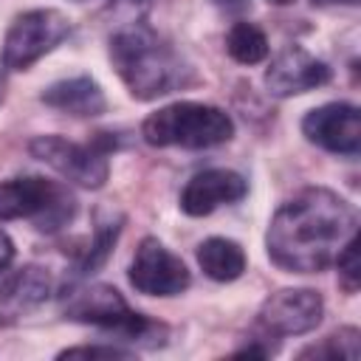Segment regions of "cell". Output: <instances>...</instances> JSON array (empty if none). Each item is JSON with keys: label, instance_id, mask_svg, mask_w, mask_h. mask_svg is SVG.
<instances>
[{"label": "cell", "instance_id": "d6986e66", "mask_svg": "<svg viewBox=\"0 0 361 361\" xmlns=\"http://www.w3.org/2000/svg\"><path fill=\"white\" fill-rule=\"evenodd\" d=\"M333 265H338V274H341V279H344V285H347V290H355L358 288V279H361V262H358V234L341 248V254L336 257V262Z\"/></svg>", "mask_w": 361, "mask_h": 361}, {"label": "cell", "instance_id": "5bb4252c", "mask_svg": "<svg viewBox=\"0 0 361 361\" xmlns=\"http://www.w3.org/2000/svg\"><path fill=\"white\" fill-rule=\"evenodd\" d=\"M48 293H51V274L39 265L17 268L14 274L0 279V307H8V310L37 307L39 302L48 299Z\"/></svg>", "mask_w": 361, "mask_h": 361}, {"label": "cell", "instance_id": "ac0fdd59", "mask_svg": "<svg viewBox=\"0 0 361 361\" xmlns=\"http://www.w3.org/2000/svg\"><path fill=\"white\" fill-rule=\"evenodd\" d=\"M118 231H121V226H118V223H104V226L96 231V237H93L90 248H87V251H85V257H82V271H85V274H87V271H96V268L107 259L110 248L116 245Z\"/></svg>", "mask_w": 361, "mask_h": 361}, {"label": "cell", "instance_id": "277c9868", "mask_svg": "<svg viewBox=\"0 0 361 361\" xmlns=\"http://www.w3.org/2000/svg\"><path fill=\"white\" fill-rule=\"evenodd\" d=\"M76 214V197L68 186L28 175L0 183V220H34L42 231L68 226Z\"/></svg>", "mask_w": 361, "mask_h": 361}, {"label": "cell", "instance_id": "44dd1931", "mask_svg": "<svg viewBox=\"0 0 361 361\" xmlns=\"http://www.w3.org/2000/svg\"><path fill=\"white\" fill-rule=\"evenodd\" d=\"M11 259H14V243H11V237L0 228V274L8 271Z\"/></svg>", "mask_w": 361, "mask_h": 361}, {"label": "cell", "instance_id": "8992f818", "mask_svg": "<svg viewBox=\"0 0 361 361\" xmlns=\"http://www.w3.org/2000/svg\"><path fill=\"white\" fill-rule=\"evenodd\" d=\"M65 316L73 322H82V324H96L102 330H113L127 341L149 338L155 330H161L147 316L130 310L124 296L110 285H87V288L73 290L65 302Z\"/></svg>", "mask_w": 361, "mask_h": 361}, {"label": "cell", "instance_id": "603a6c76", "mask_svg": "<svg viewBox=\"0 0 361 361\" xmlns=\"http://www.w3.org/2000/svg\"><path fill=\"white\" fill-rule=\"evenodd\" d=\"M316 3H350V6H353V3H358V0H316Z\"/></svg>", "mask_w": 361, "mask_h": 361}, {"label": "cell", "instance_id": "7402d4cb", "mask_svg": "<svg viewBox=\"0 0 361 361\" xmlns=\"http://www.w3.org/2000/svg\"><path fill=\"white\" fill-rule=\"evenodd\" d=\"M3 99H6V76L0 73V104H3Z\"/></svg>", "mask_w": 361, "mask_h": 361}, {"label": "cell", "instance_id": "9c48e42d", "mask_svg": "<svg viewBox=\"0 0 361 361\" xmlns=\"http://www.w3.org/2000/svg\"><path fill=\"white\" fill-rule=\"evenodd\" d=\"M192 276L180 257L161 240L144 237L130 262V285L147 296H178L189 288Z\"/></svg>", "mask_w": 361, "mask_h": 361}, {"label": "cell", "instance_id": "2e32d148", "mask_svg": "<svg viewBox=\"0 0 361 361\" xmlns=\"http://www.w3.org/2000/svg\"><path fill=\"white\" fill-rule=\"evenodd\" d=\"M226 51L240 65H257L268 56V37L254 23H234L226 37Z\"/></svg>", "mask_w": 361, "mask_h": 361}, {"label": "cell", "instance_id": "3957f363", "mask_svg": "<svg viewBox=\"0 0 361 361\" xmlns=\"http://www.w3.org/2000/svg\"><path fill=\"white\" fill-rule=\"evenodd\" d=\"M141 135L149 147L209 149L226 144L234 135V121L223 107L203 102H175L149 113L141 124Z\"/></svg>", "mask_w": 361, "mask_h": 361}, {"label": "cell", "instance_id": "6da1fadb", "mask_svg": "<svg viewBox=\"0 0 361 361\" xmlns=\"http://www.w3.org/2000/svg\"><path fill=\"white\" fill-rule=\"evenodd\" d=\"M355 234V209L341 195L310 186L276 209L265 231V248L271 262L282 271L319 274L336 262Z\"/></svg>", "mask_w": 361, "mask_h": 361}, {"label": "cell", "instance_id": "7c38bea8", "mask_svg": "<svg viewBox=\"0 0 361 361\" xmlns=\"http://www.w3.org/2000/svg\"><path fill=\"white\" fill-rule=\"evenodd\" d=\"M248 195V183L243 175L231 169H203L189 178L180 192V209L189 217H206L220 206L237 203Z\"/></svg>", "mask_w": 361, "mask_h": 361}, {"label": "cell", "instance_id": "ba28073f", "mask_svg": "<svg viewBox=\"0 0 361 361\" xmlns=\"http://www.w3.org/2000/svg\"><path fill=\"white\" fill-rule=\"evenodd\" d=\"M324 316V299L313 288H282L271 293L259 313L257 327L265 336H302L310 333Z\"/></svg>", "mask_w": 361, "mask_h": 361}, {"label": "cell", "instance_id": "5b68a950", "mask_svg": "<svg viewBox=\"0 0 361 361\" xmlns=\"http://www.w3.org/2000/svg\"><path fill=\"white\" fill-rule=\"evenodd\" d=\"M99 138L93 144H76L68 141L62 135H37L28 149L34 158H39L45 166H51L54 172H59L65 180L79 183L85 189H99L104 186L107 175H110V138H102V133H96Z\"/></svg>", "mask_w": 361, "mask_h": 361}, {"label": "cell", "instance_id": "cb8c5ba5", "mask_svg": "<svg viewBox=\"0 0 361 361\" xmlns=\"http://www.w3.org/2000/svg\"><path fill=\"white\" fill-rule=\"evenodd\" d=\"M268 3H274V6H285V3H290V0H268Z\"/></svg>", "mask_w": 361, "mask_h": 361}, {"label": "cell", "instance_id": "52a82bcc", "mask_svg": "<svg viewBox=\"0 0 361 361\" xmlns=\"http://www.w3.org/2000/svg\"><path fill=\"white\" fill-rule=\"evenodd\" d=\"M71 34V20L56 8H31L14 17L3 39V68L25 71Z\"/></svg>", "mask_w": 361, "mask_h": 361}, {"label": "cell", "instance_id": "e0dca14e", "mask_svg": "<svg viewBox=\"0 0 361 361\" xmlns=\"http://www.w3.org/2000/svg\"><path fill=\"white\" fill-rule=\"evenodd\" d=\"M361 355V333L355 327H341L330 333L322 344H310L299 353V358H338V361H358Z\"/></svg>", "mask_w": 361, "mask_h": 361}, {"label": "cell", "instance_id": "8fae6325", "mask_svg": "<svg viewBox=\"0 0 361 361\" xmlns=\"http://www.w3.org/2000/svg\"><path fill=\"white\" fill-rule=\"evenodd\" d=\"M327 82L330 68L299 45H288L285 51H279L265 71V87L279 99L316 90Z\"/></svg>", "mask_w": 361, "mask_h": 361}, {"label": "cell", "instance_id": "9a60e30c", "mask_svg": "<svg viewBox=\"0 0 361 361\" xmlns=\"http://www.w3.org/2000/svg\"><path fill=\"white\" fill-rule=\"evenodd\" d=\"M197 265L214 282H234L245 271V251L228 237H209L197 245Z\"/></svg>", "mask_w": 361, "mask_h": 361}, {"label": "cell", "instance_id": "ffe728a7", "mask_svg": "<svg viewBox=\"0 0 361 361\" xmlns=\"http://www.w3.org/2000/svg\"><path fill=\"white\" fill-rule=\"evenodd\" d=\"M59 358H104V361H113V358H130V353L121 350V347H110V344H82V347L62 350Z\"/></svg>", "mask_w": 361, "mask_h": 361}, {"label": "cell", "instance_id": "7a4b0ae2", "mask_svg": "<svg viewBox=\"0 0 361 361\" xmlns=\"http://www.w3.org/2000/svg\"><path fill=\"white\" fill-rule=\"evenodd\" d=\"M110 59L130 96L149 102L192 82V68L149 25L133 23L110 37Z\"/></svg>", "mask_w": 361, "mask_h": 361}, {"label": "cell", "instance_id": "4fadbf2b", "mask_svg": "<svg viewBox=\"0 0 361 361\" xmlns=\"http://www.w3.org/2000/svg\"><path fill=\"white\" fill-rule=\"evenodd\" d=\"M42 102L48 107H54V110H62V113H71V116H82V118H90V116H99V113L107 110L104 90L90 76H71V79L54 82L51 87H45Z\"/></svg>", "mask_w": 361, "mask_h": 361}, {"label": "cell", "instance_id": "30bf717a", "mask_svg": "<svg viewBox=\"0 0 361 361\" xmlns=\"http://www.w3.org/2000/svg\"><path fill=\"white\" fill-rule=\"evenodd\" d=\"M302 133L310 144L336 152V155H358L361 149V110L350 102H330L313 107L302 118Z\"/></svg>", "mask_w": 361, "mask_h": 361}]
</instances>
